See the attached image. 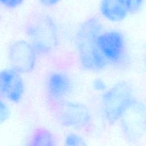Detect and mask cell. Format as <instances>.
Instances as JSON below:
<instances>
[{"mask_svg":"<svg viewBox=\"0 0 146 146\" xmlns=\"http://www.w3.org/2000/svg\"><path fill=\"white\" fill-rule=\"evenodd\" d=\"M102 30L103 26L97 17L86 19L77 30L75 36L77 54L80 64L86 71H101L108 64L97 43Z\"/></svg>","mask_w":146,"mask_h":146,"instance_id":"cell-1","label":"cell"},{"mask_svg":"<svg viewBox=\"0 0 146 146\" xmlns=\"http://www.w3.org/2000/svg\"><path fill=\"white\" fill-rule=\"evenodd\" d=\"M24 31L37 54L48 55L56 48L58 29L53 19L44 13L33 14L26 22Z\"/></svg>","mask_w":146,"mask_h":146,"instance_id":"cell-2","label":"cell"},{"mask_svg":"<svg viewBox=\"0 0 146 146\" xmlns=\"http://www.w3.org/2000/svg\"><path fill=\"white\" fill-rule=\"evenodd\" d=\"M51 113L63 126L76 130L88 129L93 117L88 106L81 103L65 101H48Z\"/></svg>","mask_w":146,"mask_h":146,"instance_id":"cell-3","label":"cell"},{"mask_svg":"<svg viewBox=\"0 0 146 146\" xmlns=\"http://www.w3.org/2000/svg\"><path fill=\"white\" fill-rule=\"evenodd\" d=\"M134 98L133 88L126 81H119L106 91L101 100L106 121L111 124L115 123Z\"/></svg>","mask_w":146,"mask_h":146,"instance_id":"cell-4","label":"cell"},{"mask_svg":"<svg viewBox=\"0 0 146 146\" xmlns=\"http://www.w3.org/2000/svg\"><path fill=\"white\" fill-rule=\"evenodd\" d=\"M121 131L130 143H136L146 134V107L134 98L119 118Z\"/></svg>","mask_w":146,"mask_h":146,"instance_id":"cell-5","label":"cell"},{"mask_svg":"<svg viewBox=\"0 0 146 146\" xmlns=\"http://www.w3.org/2000/svg\"><path fill=\"white\" fill-rule=\"evenodd\" d=\"M98 46L108 64L121 65L127 58L126 44L123 34L118 31L101 32L98 36Z\"/></svg>","mask_w":146,"mask_h":146,"instance_id":"cell-6","label":"cell"},{"mask_svg":"<svg viewBox=\"0 0 146 146\" xmlns=\"http://www.w3.org/2000/svg\"><path fill=\"white\" fill-rule=\"evenodd\" d=\"M36 55L30 43L24 40L14 41L8 48L10 65L19 74H29L34 69Z\"/></svg>","mask_w":146,"mask_h":146,"instance_id":"cell-7","label":"cell"},{"mask_svg":"<svg viewBox=\"0 0 146 146\" xmlns=\"http://www.w3.org/2000/svg\"><path fill=\"white\" fill-rule=\"evenodd\" d=\"M24 84L21 74L16 70L5 68L0 71V96L11 102L17 104L22 99Z\"/></svg>","mask_w":146,"mask_h":146,"instance_id":"cell-8","label":"cell"},{"mask_svg":"<svg viewBox=\"0 0 146 146\" xmlns=\"http://www.w3.org/2000/svg\"><path fill=\"white\" fill-rule=\"evenodd\" d=\"M72 82L66 74L54 71L48 74L46 79V92L48 101H61L71 93Z\"/></svg>","mask_w":146,"mask_h":146,"instance_id":"cell-9","label":"cell"},{"mask_svg":"<svg viewBox=\"0 0 146 146\" xmlns=\"http://www.w3.org/2000/svg\"><path fill=\"white\" fill-rule=\"evenodd\" d=\"M100 11L104 18L112 22L122 21L128 14L124 0H101Z\"/></svg>","mask_w":146,"mask_h":146,"instance_id":"cell-10","label":"cell"},{"mask_svg":"<svg viewBox=\"0 0 146 146\" xmlns=\"http://www.w3.org/2000/svg\"><path fill=\"white\" fill-rule=\"evenodd\" d=\"M27 146H57L55 138L50 131L38 128L31 134Z\"/></svg>","mask_w":146,"mask_h":146,"instance_id":"cell-11","label":"cell"},{"mask_svg":"<svg viewBox=\"0 0 146 146\" xmlns=\"http://www.w3.org/2000/svg\"><path fill=\"white\" fill-rule=\"evenodd\" d=\"M64 146H88L85 140L74 133L67 134L64 140Z\"/></svg>","mask_w":146,"mask_h":146,"instance_id":"cell-12","label":"cell"},{"mask_svg":"<svg viewBox=\"0 0 146 146\" xmlns=\"http://www.w3.org/2000/svg\"><path fill=\"white\" fill-rule=\"evenodd\" d=\"M128 13L134 14L139 11L143 4L144 0H124Z\"/></svg>","mask_w":146,"mask_h":146,"instance_id":"cell-13","label":"cell"},{"mask_svg":"<svg viewBox=\"0 0 146 146\" xmlns=\"http://www.w3.org/2000/svg\"><path fill=\"white\" fill-rule=\"evenodd\" d=\"M10 115V110L0 98V125L4 123Z\"/></svg>","mask_w":146,"mask_h":146,"instance_id":"cell-14","label":"cell"},{"mask_svg":"<svg viewBox=\"0 0 146 146\" xmlns=\"http://www.w3.org/2000/svg\"><path fill=\"white\" fill-rule=\"evenodd\" d=\"M24 0H0V4L8 9H15L21 6Z\"/></svg>","mask_w":146,"mask_h":146,"instance_id":"cell-15","label":"cell"},{"mask_svg":"<svg viewBox=\"0 0 146 146\" xmlns=\"http://www.w3.org/2000/svg\"><path fill=\"white\" fill-rule=\"evenodd\" d=\"M93 85H94V89L98 91H105L106 89V85L105 82L102 79H100V78L95 80Z\"/></svg>","mask_w":146,"mask_h":146,"instance_id":"cell-16","label":"cell"},{"mask_svg":"<svg viewBox=\"0 0 146 146\" xmlns=\"http://www.w3.org/2000/svg\"><path fill=\"white\" fill-rule=\"evenodd\" d=\"M38 1L45 7H53L58 4L61 0H38Z\"/></svg>","mask_w":146,"mask_h":146,"instance_id":"cell-17","label":"cell"}]
</instances>
